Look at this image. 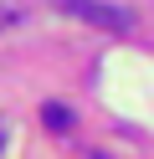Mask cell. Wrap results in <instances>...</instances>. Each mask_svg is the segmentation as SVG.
Masks as SVG:
<instances>
[{"label": "cell", "instance_id": "3957f363", "mask_svg": "<svg viewBox=\"0 0 154 159\" xmlns=\"http://www.w3.org/2000/svg\"><path fill=\"white\" fill-rule=\"evenodd\" d=\"M0 149H5V123H0Z\"/></svg>", "mask_w": 154, "mask_h": 159}, {"label": "cell", "instance_id": "7a4b0ae2", "mask_svg": "<svg viewBox=\"0 0 154 159\" xmlns=\"http://www.w3.org/2000/svg\"><path fill=\"white\" fill-rule=\"evenodd\" d=\"M41 123H46L51 134H67V128H72V108H62V103H41Z\"/></svg>", "mask_w": 154, "mask_h": 159}, {"label": "cell", "instance_id": "6da1fadb", "mask_svg": "<svg viewBox=\"0 0 154 159\" xmlns=\"http://www.w3.org/2000/svg\"><path fill=\"white\" fill-rule=\"evenodd\" d=\"M57 5L92 21V26H108V31H128L133 26V11H123V5H103V0H57Z\"/></svg>", "mask_w": 154, "mask_h": 159}]
</instances>
